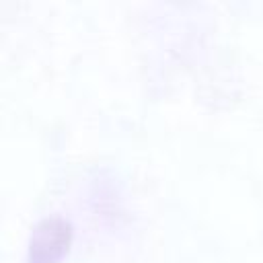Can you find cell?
I'll return each mask as SVG.
<instances>
[{"label": "cell", "mask_w": 263, "mask_h": 263, "mask_svg": "<svg viewBox=\"0 0 263 263\" xmlns=\"http://www.w3.org/2000/svg\"><path fill=\"white\" fill-rule=\"evenodd\" d=\"M70 242V228L60 220H45L31 240V263H58Z\"/></svg>", "instance_id": "obj_1"}]
</instances>
